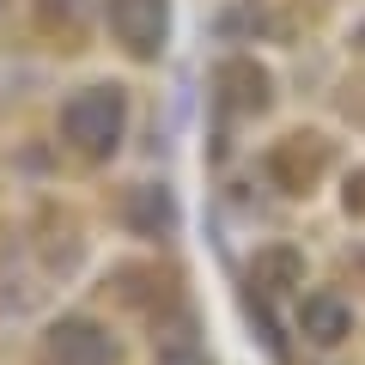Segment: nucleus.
Listing matches in <instances>:
<instances>
[{"label": "nucleus", "mask_w": 365, "mask_h": 365, "mask_svg": "<svg viewBox=\"0 0 365 365\" xmlns=\"http://www.w3.org/2000/svg\"><path fill=\"white\" fill-rule=\"evenodd\" d=\"M128 134V91L122 86H79L61 104V140L79 158H110Z\"/></svg>", "instance_id": "1"}, {"label": "nucleus", "mask_w": 365, "mask_h": 365, "mask_svg": "<svg viewBox=\"0 0 365 365\" xmlns=\"http://www.w3.org/2000/svg\"><path fill=\"white\" fill-rule=\"evenodd\" d=\"M104 19H110L116 43L134 55V61H153V55L165 49V25H170L165 0H110Z\"/></svg>", "instance_id": "2"}, {"label": "nucleus", "mask_w": 365, "mask_h": 365, "mask_svg": "<svg viewBox=\"0 0 365 365\" xmlns=\"http://www.w3.org/2000/svg\"><path fill=\"white\" fill-rule=\"evenodd\" d=\"M43 359L49 365H116V341L91 323V317H61L43 335Z\"/></svg>", "instance_id": "3"}, {"label": "nucleus", "mask_w": 365, "mask_h": 365, "mask_svg": "<svg viewBox=\"0 0 365 365\" xmlns=\"http://www.w3.org/2000/svg\"><path fill=\"white\" fill-rule=\"evenodd\" d=\"M299 335L311 347H341L353 335V311L341 292H304L299 299Z\"/></svg>", "instance_id": "4"}, {"label": "nucleus", "mask_w": 365, "mask_h": 365, "mask_svg": "<svg viewBox=\"0 0 365 365\" xmlns=\"http://www.w3.org/2000/svg\"><path fill=\"white\" fill-rule=\"evenodd\" d=\"M250 287H262V292L304 287V256H299V250H287V244L256 250V262H250Z\"/></svg>", "instance_id": "5"}, {"label": "nucleus", "mask_w": 365, "mask_h": 365, "mask_svg": "<svg viewBox=\"0 0 365 365\" xmlns=\"http://www.w3.org/2000/svg\"><path fill=\"white\" fill-rule=\"evenodd\" d=\"M220 86H232V91H225V104H232V110H262V104H268V73H262L256 61H225L220 67Z\"/></svg>", "instance_id": "6"}, {"label": "nucleus", "mask_w": 365, "mask_h": 365, "mask_svg": "<svg viewBox=\"0 0 365 365\" xmlns=\"http://www.w3.org/2000/svg\"><path fill=\"white\" fill-rule=\"evenodd\" d=\"M128 225L134 232H146V237H165L170 225H177V207H170V195L165 189H134V201H128Z\"/></svg>", "instance_id": "7"}, {"label": "nucleus", "mask_w": 365, "mask_h": 365, "mask_svg": "<svg viewBox=\"0 0 365 365\" xmlns=\"http://www.w3.org/2000/svg\"><path fill=\"white\" fill-rule=\"evenodd\" d=\"M153 365H213V359H207L201 347H165V353H158Z\"/></svg>", "instance_id": "8"}]
</instances>
